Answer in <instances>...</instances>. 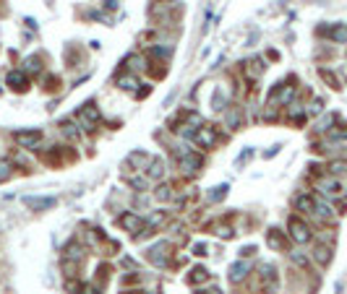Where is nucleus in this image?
Here are the masks:
<instances>
[{"mask_svg": "<svg viewBox=\"0 0 347 294\" xmlns=\"http://www.w3.org/2000/svg\"><path fill=\"white\" fill-rule=\"evenodd\" d=\"M66 255H63V260H81V247H78V242H68L66 245V250H63Z\"/></svg>", "mask_w": 347, "mask_h": 294, "instance_id": "f3484780", "label": "nucleus"}, {"mask_svg": "<svg viewBox=\"0 0 347 294\" xmlns=\"http://www.w3.org/2000/svg\"><path fill=\"white\" fill-rule=\"evenodd\" d=\"M227 128H232V130H237V128H241V112H237V109H230V115H227Z\"/></svg>", "mask_w": 347, "mask_h": 294, "instance_id": "bb28decb", "label": "nucleus"}, {"mask_svg": "<svg viewBox=\"0 0 347 294\" xmlns=\"http://www.w3.org/2000/svg\"><path fill=\"white\" fill-rule=\"evenodd\" d=\"M154 198H157V200H170V198H172V188H170V185H159L157 193H154Z\"/></svg>", "mask_w": 347, "mask_h": 294, "instance_id": "2f4dec72", "label": "nucleus"}, {"mask_svg": "<svg viewBox=\"0 0 347 294\" xmlns=\"http://www.w3.org/2000/svg\"><path fill=\"white\" fill-rule=\"evenodd\" d=\"M277 151H279V146H272V151H266V154H264V156H266V159H269V156H274V154H277Z\"/></svg>", "mask_w": 347, "mask_h": 294, "instance_id": "a19ab883", "label": "nucleus"}, {"mask_svg": "<svg viewBox=\"0 0 347 294\" xmlns=\"http://www.w3.org/2000/svg\"><path fill=\"white\" fill-rule=\"evenodd\" d=\"M128 185L136 190H146V177H128Z\"/></svg>", "mask_w": 347, "mask_h": 294, "instance_id": "473e14b6", "label": "nucleus"}, {"mask_svg": "<svg viewBox=\"0 0 347 294\" xmlns=\"http://www.w3.org/2000/svg\"><path fill=\"white\" fill-rule=\"evenodd\" d=\"M316 185H318V190H321L324 195H332V198H337V195L342 193V185L337 183V180H332V177H321Z\"/></svg>", "mask_w": 347, "mask_h": 294, "instance_id": "9d476101", "label": "nucleus"}, {"mask_svg": "<svg viewBox=\"0 0 347 294\" xmlns=\"http://www.w3.org/2000/svg\"><path fill=\"white\" fill-rule=\"evenodd\" d=\"M13 138H16V143L21 146V149H34L39 141H42V130H16L13 133Z\"/></svg>", "mask_w": 347, "mask_h": 294, "instance_id": "f03ea898", "label": "nucleus"}, {"mask_svg": "<svg viewBox=\"0 0 347 294\" xmlns=\"http://www.w3.org/2000/svg\"><path fill=\"white\" fill-rule=\"evenodd\" d=\"M24 71H29V73H39V71H42V63H39V57H26V63H24Z\"/></svg>", "mask_w": 347, "mask_h": 294, "instance_id": "c756f323", "label": "nucleus"}, {"mask_svg": "<svg viewBox=\"0 0 347 294\" xmlns=\"http://www.w3.org/2000/svg\"><path fill=\"white\" fill-rule=\"evenodd\" d=\"M227 190H230V185H217V188H211V193L206 195V200H220V198H225L227 195Z\"/></svg>", "mask_w": 347, "mask_h": 294, "instance_id": "393cba45", "label": "nucleus"}, {"mask_svg": "<svg viewBox=\"0 0 347 294\" xmlns=\"http://www.w3.org/2000/svg\"><path fill=\"white\" fill-rule=\"evenodd\" d=\"M321 78L327 81V83H329L332 89H339V81H337V78H334V76H332L329 71H321Z\"/></svg>", "mask_w": 347, "mask_h": 294, "instance_id": "f704fd0d", "label": "nucleus"}, {"mask_svg": "<svg viewBox=\"0 0 347 294\" xmlns=\"http://www.w3.org/2000/svg\"><path fill=\"white\" fill-rule=\"evenodd\" d=\"M125 65L134 68V71H141V68H146V60H144L141 55H128V57H125Z\"/></svg>", "mask_w": 347, "mask_h": 294, "instance_id": "b1692460", "label": "nucleus"}, {"mask_svg": "<svg viewBox=\"0 0 347 294\" xmlns=\"http://www.w3.org/2000/svg\"><path fill=\"white\" fill-rule=\"evenodd\" d=\"M185 117H188V123H191L193 128H201V115H196V112H188ZM191 133H193L191 128H185V130H183V135H191Z\"/></svg>", "mask_w": 347, "mask_h": 294, "instance_id": "c85d7f7f", "label": "nucleus"}, {"mask_svg": "<svg viewBox=\"0 0 347 294\" xmlns=\"http://www.w3.org/2000/svg\"><path fill=\"white\" fill-rule=\"evenodd\" d=\"M11 174H13V164L8 159H0V183H6Z\"/></svg>", "mask_w": 347, "mask_h": 294, "instance_id": "a878e982", "label": "nucleus"}, {"mask_svg": "<svg viewBox=\"0 0 347 294\" xmlns=\"http://www.w3.org/2000/svg\"><path fill=\"white\" fill-rule=\"evenodd\" d=\"M167 250H170V245H167V242L154 245V247L149 250V260L154 263V266H159V268H162V266L167 263Z\"/></svg>", "mask_w": 347, "mask_h": 294, "instance_id": "1a4fd4ad", "label": "nucleus"}, {"mask_svg": "<svg viewBox=\"0 0 347 294\" xmlns=\"http://www.w3.org/2000/svg\"><path fill=\"white\" fill-rule=\"evenodd\" d=\"M292 260H295L298 266H308V258H306V255H300V253H292Z\"/></svg>", "mask_w": 347, "mask_h": 294, "instance_id": "4c0bfd02", "label": "nucleus"}, {"mask_svg": "<svg viewBox=\"0 0 347 294\" xmlns=\"http://www.w3.org/2000/svg\"><path fill=\"white\" fill-rule=\"evenodd\" d=\"M246 73L251 76V78H258V76H261L264 73V60H251V65H246Z\"/></svg>", "mask_w": 347, "mask_h": 294, "instance_id": "412c9836", "label": "nucleus"}, {"mask_svg": "<svg viewBox=\"0 0 347 294\" xmlns=\"http://www.w3.org/2000/svg\"><path fill=\"white\" fill-rule=\"evenodd\" d=\"M290 237H292L298 245H306V242L311 240V229H308V224L303 221V219H298V216H292V219H290Z\"/></svg>", "mask_w": 347, "mask_h": 294, "instance_id": "f257e3e1", "label": "nucleus"}, {"mask_svg": "<svg viewBox=\"0 0 347 294\" xmlns=\"http://www.w3.org/2000/svg\"><path fill=\"white\" fill-rule=\"evenodd\" d=\"M266 242L274 247V250H282V247H285V237H282L279 229H269L266 232Z\"/></svg>", "mask_w": 347, "mask_h": 294, "instance_id": "dca6fc26", "label": "nucleus"}, {"mask_svg": "<svg viewBox=\"0 0 347 294\" xmlns=\"http://www.w3.org/2000/svg\"><path fill=\"white\" fill-rule=\"evenodd\" d=\"M313 258L321 263V266H327L329 260H332V250L327 245H316V250H313Z\"/></svg>", "mask_w": 347, "mask_h": 294, "instance_id": "a211bd4d", "label": "nucleus"}, {"mask_svg": "<svg viewBox=\"0 0 347 294\" xmlns=\"http://www.w3.org/2000/svg\"><path fill=\"white\" fill-rule=\"evenodd\" d=\"M118 224H120L123 229H128V232H141L144 229V219L139 214H123L118 219Z\"/></svg>", "mask_w": 347, "mask_h": 294, "instance_id": "6e6552de", "label": "nucleus"}, {"mask_svg": "<svg viewBox=\"0 0 347 294\" xmlns=\"http://www.w3.org/2000/svg\"><path fill=\"white\" fill-rule=\"evenodd\" d=\"M295 209L303 211V214H316V198L308 195V193H303L295 198Z\"/></svg>", "mask_w": 347, "mask_h": 294, "instance_id": "f8f14e48", "label": "nucleus"}, {"mask_svg": "<svg viewBox=\"0 0 347 294\" xmlns=\"http://www.w3.org/2000/svg\"><path fill=\"white\" fill-rule=\"evenodd\" d=\"M209 253V247L204 245V242H196V245H193V255H199V258H204Z\"/></svg>", "mask_w": 347, "mask_h": 294, "instance_id": "c9c22d12", "label": "nucleus"}, {"mask_svg": "<svg viewBox=\"0 0 347 294\" xmlns=\"http://www.w3.org/2000/svg\"><path fill=\"white\" fill-rule=\"evenodd\" d=\"M151 162V156L149 154H144V151H134L131 156H128V164H131L134 169H141L144 172V167Z\"/></svg>", "mask_w": 347, "mask_h": 294, "instance_id": "2eb2a0df", "label": "nucleus"}, {"mask_svg": "<svg viewBox=\"0 0 347 294\" xmlns=\"http://www.w3.org/2000/svg\"><path fill=\"white\" fill-rule=\"evenodd\" d=\"M209 279V271L206 268H201V266H196L191 271V276H188V284H201V281H206Z\"/></svg>", "mask_w": 347, "mask_h": 294, "instance_id": "6ab92c4d", "label": "nucleus"}, {"mask_svg": "<svg viewBox=\"0 0 347 294\" xmlns=\"http://www.w3.org/2000/svg\"><path fill=\"white\" fill-rule=\"evenodd\" d=\"M292 97H295V86L279 83V86H274V92L269 94V104H290Z\"/></svg>", "mask_w": 347, "mask_h": 294, "instance_id": "39448f33", "label": "nucleus"}, {"mask_svg": "<svg viewBox=\"0 0 347 294\" xmlns=\"http://www.w3.org/2000/svg\"><path fill=\"white\" fill-rule=\"evenodd\" d=\"M99 117H102V115H99V109H97V104H94V102L84 104V107L78 109V120H84L86 130H89V125H94V123H97Z\"/></svg>", "mask_w": 347, "mask_h": 294, "instance_id": "0eeeda50", "label": "nucleus"}, {"mask_svg": "<svg viewBox=\"0 0 347 294\" xmlns=\"http://www.w3.org/2000/svg\"><path fill=\"white\" fill-rule=\"evenodd\" d=\"M81 291H84V294H99V291H97L92 284H84V286H81Z\"/></svg>", "mask_w": 347, "mask_h": 294, "instance_id": "58836bf2", "label": "nucleus"}, {"mask_svg": "<svg viewBox=\"0 0 347 294\" xmlns=\"http://www.w3.org/2000/svg\"><path fill=\"white\" fill-rule=\"evenodd\" d=\"M329 172H332V174H344V172H347V162H344V159L329 162Z\"/></svg>", "mask_w": 347, "mask_h": 294, "instance_id": "cd10ccee", "label": "nucleus"}, {"mask_svg": "<svg viewBox=\"0 0 347 294\" xmlns=\"http://www.w3.org/2000/svg\"><path fill=\"white\" fill-rule=\"evenodd\" d=\"M211 107H214L217 112H222V109H225V94H222V89H217V92H214V99H211Z\"/></svg>", "mask_w": 347, "mask_h": 294, "instance_id": "7c9ffc66", "label": "nucleus"}, {"mask_svg": "<svg viewBox=\"0 0 347 294\" xmlns=\"http://www.w3.org/2000/svg\"><path fill=\"white\" fill-rule=\"evenodd\" d=\"M162 174H165V162L162 159H151L149 162V177L151 180H159Z\"/></svg>", "mask_w": 347, "mask_h": 294, "instance_id": "aec40b11", "label": "nucleus"}, {"mask_svg": "<svg viewBox=\"0 0 347 294\" xmlns=\"http://www.w3.org/2000/svg\"><path fill=\"white\" fill-rule=\"evenodd\" d=\"M321 109H324V102H321V99H313V102H311V107H308L311 115H321Z\"/></svg>", "mask_w": 347, "mask_h": 294, "instance_id": "e433bc0d", "label": "nucleus"}, {"mask_svg": "<svg viewBox=\"0 0 347 294\" xmlns=\"http://www.w3.org/2000/svg\"><path fill=\"white\" fill-rule=\"evenodd\" d=\"M118 86L125 89V92H136L139 81H136V76H120V78H118Z\"/></svg>", "mask_w": 347, "mask_h": 294, "instance_id": "5701e85b", "label": "nucleus"}, {"mask_svg": "<svg viewBox=\"0 0 347 294\" xmlns=\"http://www.w3.org/2000/svg\"><path fill=\"white\" fill-rule=\"evenodd\" d=\"M165 221H167V214H165V211H157V214H151V216L144 221V227H146V232H144V234H151V232H154L157 227H162Z\"/></svg>", "mask_w": 347, "mask_h": 294, "instance_id": "4468645a", "label": "nucleus"}, {"mask_svg": "<svg viewBox=\"0 0 347 294\" xmlns=\"http://www.w3.org/2000/svg\"><path fill=\"white\" fill-rule=\"evenodd\" d=\"M321 34H329L334 42H347V29L344 26H334V29H324Z\"/></svg>", "mask_w": 347, "mask_h": 294, "instance_id": "4be33fe9", "label": "nucleus"}, {"mask_svg": "<svg viewBox=\"0 0 347 294\" xmlns=\"http://www.w3.org/2000/svg\"><path fill=\"white\" fill-rule=\"evenodd\" d=\"M196 143L199 146H204V149H211L217 141H220V135H217V130H214V125H201L199 130H196Z\"/></svg>", "mask_w": 347, "mask_h": 294, "instance_id": "423d86ee", "label": "nucleus"}, {"mask_svg": "<svg viewBox=\"0 0 347 294\" xmlns=\"http://www.w3.org/2000/svg\"><path fill=\"white\" fill-rule=\"evenodd\" d=\"M201 167H204V156H201V154L188 151L185 156H180V172H183V174H196Z\"/></svg>", "mask_w": 347, "mask_h": 294, "instance_id": "7ed1b4c3", "label": "nucleus"}, {"mask_svg": "<svg viewBox=\"0 0 347 294\" xmlns=\"http://www.w3.org/2000/svg\"><path fill=\"white\" fill-rule=\"evenodd\" d=\"M6 81H8V86L13 89V92H26V86H29L26 73H21V71H11Z\"/></svg>", "mask_w": 347, "mask_h": 294, "instance_id": "9b49d317", "label": "nucleus"}, {"mask_svg": "<svg viewBox=\"0 0 347 294\" xmlns=\"http://www.w3.org/2000/svg\"><path fill=\"white\" fill-rule=\"evenodd\" d=\"M248 271H251V266H248L246 260H237V263H232V266H230V281H235V284H237V281H243Z\"/></svg>", "mask_w": 347, "mask_h": 294, "instance_id": "ddd939ff", "label": "nucleus"}, {"mask_svg": "<svg viewBox=\"0 0 347 294\" xmlns=\"http://www.w3.org/2000/svg\"><path fill=\"white\" fill-rule=\"evenodd\" d=\"M60 128H63V133H66L68 138H78V130H76V125H73V123H68V120H66Z\"/></svg>", "mask_w": 347, "mask_h": 294, "instance_id": "72a5a7b5", "label": "nucleus"}, {"mask_svg": "<svg viewBox=\"0 0 347 294\" xmlns=\"http://www.w3.org/2000/svg\"><path fill=\"white\" fill-rule=\"evenodd\" d=\"M24 203L32 211H50V209H55L58 198H52V195H26Z\"/></svg>", "mask_w": 347, "mask_h": 294, "instance_id": "20e7f679", "label": "nucleus"}, {"mask_svg": "<svg viewBox=\"0 0 347 294\" xmlns=\"http://www.w3.org/2000/svg\"><path fill=\"white\" fill-rule=\"evenodd\" d=\"M209 294H222V291H220V289H217V286H211V289H209Z\"/></svg>", "mask_w": 347, "mask_h": 294, "instance_id": "79ce46f5", "label": "nucleus"}, {"mask_svg": "<svg viewBox=\"0 0 347 294\" xmlns=\"http://www.w3.org/2000/svg\"><path fill=\"white\" fill-rule=\"evenodd\" d=\"M253 253H256L253 245H248V247H243V250H241V255H253Z\"/></svg>", "mask_w": 347, "mask_h": 294, "instance_id": "ea45409f", "label": "nucleus"}]
</instances>
